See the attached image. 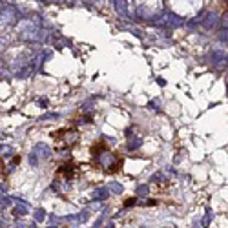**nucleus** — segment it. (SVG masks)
Segmentation results:
<instances>
[{"mask_svg":"<svg viewBox=\"0 0 228 228\" xmlns=\"http://www.w3.org/2000/svg\"><path fill=\"white\" fill-rule=\"evenodd\" d=\"M210 60H212V64H221V62L226 64V53L225 51H212Z\"/></svg>","mask_w":228,"mask_h":228,"instance_id":"f257e3e1","label":"nucleus"},{"mask_svg":"<svg viewBox=\"0 0 228 228\" xmlns=\"http://www.w3.org/2000/svg\"><path fill=\"white\" fill-rule=\"evenodd\" d=\"M108 195H109V192H108L106 186L97 188V190L93 192V201H102V199H106Z\"/></svg>","mask_w":228,"mask_h":228,"instance_id":"f03ea898","label":"nucleus"},{"mask_svg":"<svg viewBox=\"0 0 228 228\" xmlns=\"http://www.w3.org/2000/svg\"><path fill=\"white\" fill-rule=\"evenodd\" d=\"M141 144H142V139H139V137H133V139H132V141L126 144V150H128V151H133V150H137V148L141 146Z\"/></svg>","mask_w":228,"mask_h":228,"instance_id":"7ed1b4c3","label":"nucleus"},{"mask_svg":"<svg viewBox=\"0 0 228 228\" xmlns=\"http://www.w3.org/2000/svg\"><path fill=\"white\" fill-rule=\"evenodd\" d=\"M168 16H170V18H166V24H168V26H181V24H183V18H181V16H177V15H174V13H170Z\"/></svg>","mask_w":228,"mask_h":228,"instance_id":"20e7f679","label":"nucleus"},{"mask_svg":"<svg viewBox=\"0 0 228 228\" xmlns=\"http://www.w3.org/2000/svg\"><path fill=\"white\" fill-rule=\"evenodd\" d=\"M217 24V18H215L214 13H208L206 15V20H204V27H215Z\"/></svg>","mask_w":228,"mask_h":228,"instance_id":"39448f33","label":"nucleus"},{"mask_svg":"<svg viewBox=\"0 0 228 228\" xmlns=\"http://www.w3.org/2000/svg\"><path fill=\"white\" fill-rule=\"evenodd\" d=\"M106 188H108V192H113V193H122V186L119 184V183H109Z\"/></svg>","mask_w":228,"mask_h":228,"instance_id":"423d86ee","label":"nucleus"},{"mask_svg":"<svg viewBox=\"0 0 228 228\" xmlns=\"http://www.w3.org/2000/svg\"><path fill=\"white\" fill-rule=\"evenodd\" d=\"M44 219H46V210H44V208H37V210H35V221H37V223H42Z\"/></svg>","mask_w":228,"mask_h":228,"instance_id":"0eeeda50","label":"nucleus"},{"mask_svg":"<svg viewBox=\"0 0 228 228\" xmlns=\"http://www.w3.org/2000/svg\"><path fill=\"white\" fill-rule=\"evenodd\" d=\"M35 153H40L42 157H48V155H49V151H48V146H46V144H37V150H35Z\"/></svg>","mask_w":228,"mask_h":228,"instance_id":"6e6552de","label":"nucleus"},{"mask_svg":"<svg viewBox=\"0 0 228 228\" xmlns=\"http://www.w3.org/2000/svg\"><path fill=\"white\" fill-rule=\"evenodd\" d=\"M115 7H117V11L126 18L128 15H126V2H115Z\"/></svg>","mask_w":228,"mask_h":228,"instance_id":"1a4fd4ad","label":"nucleus"},{"mask_svg":"<svg viewBox=\"0 0 228 228\" xmlns=\"http://www.w3.org/2000/svg\"><path fill=\"white\" fill-rule=\"evenodd\" d=\"M137 195L146 197V195H148V186H146V184H141V186L137 188Z\"/></svg>","mask_w":228,"mask_h":228,"instance_id":"9d476101","label":"nucleus"},{"mask_svg":"<svg viewBox=\"0 0 228 228\" xmlns=\"http://www.w3.org/2000/svg\"><path fill=\"white\" fill-rule=\"evenodd\" d=\"M29 162H31V166H37L39 157H37V153H35V151H31V153H29Z\"/></svg>","mask_w":228,"mask_h":228,"instance_id":"9b49d317","label":"nucleus"},{"mask_svg":"<svg viewBox=\"0 0 228 228\" xmlns=\"http://www.w3.org/2000/svg\"><path fill=\"white\" fill-rule=\"evenodd\" d=\"M208 221H212V212L210 210H206V215L202 219V226H208Z\"/></svg>","mask_w":228,"mask_h":228,"instance_id":"f8f14e48","label":"nucleus"},{"mask_svg":"<svg viewBox=\"0 0 228 228\" xmlns=\"http://www.w3.org/2000/svg\"><path fill=\"white\" fill-rule=\"evenodd\" d=\"M104 215H106V212H104V214L100 215V217H99V219H97V223H95L93 225V228H100V225H102V221H104Z\"/></svg>","mask_w":228,"mask_h":228,"instance_id":"ddd939ff","label":"nucleus"},{"mask_svg":"<svg viewBox=\"0 0 228 228\" xmlns=\"http://www.w3.org/2000/svg\"><path fill=\"white\" fill-rule=\"evenodd\" d=\"M77 219L82 221V223H86V221H88V212H82L81 215H77Z\"/></svg>","mask_w":228,"mask_h":228,"instance_id":"4468645a","label":"nucleus"},{"mask_svg":"<svg viewBox=\"0 0 228 228\" xmlns=\"http://www.w3.org/2000/svg\"><path fill=\"white\" fill-rule=\"evenodd\" d=\"M26 212H27V210H26V206H22V208H20V206H18V208H15V214H16V215H18V214H20V215H24Z\"/></svg>","mask_w":228,"mask_h":228,"instance_id":"2eb2a0df","label":"nucleus"},{"mask_svg":"<svg viewBox=\"0 0 228 228\" xmlns=\"http://www.w3.org/2000/svg\"><path fill=\"white\" fill-rule=\"evenodd\" d=\"M148 106H150V108H153V109H159V108H157V102H155V100H153V102H150Z\"/></svg>","mask_w":228,"mask_h":228,"instance_id":"dca6fc26","label":"nucleus"},{"mask_svg":"<svg viewBox=\"0 0 228 228\" xmlns=\"http://www.w3.org/2000/svg\"><path fill=\"white\" fill-rule=\"evenodd\" d=\"M40 104H42V108H48V106H46V104H48V100H46V99H42Z\"/></svg>","mask_w":228,"mask_h":228,"instance_id":"f3484780","label":"nucleus"},{"mask_svg":"<svg viewBox=\"0 0 228 228\" xmlns=\"http://www.w3.org/2000/svg\"><path fill=\"white\" fill-rule=\"evenodd\" d=\"M51 228H55V226H51Z\"/></svg>","mask_w":228,"mask_h":228,"instance_id":"a211bd4d","label":"nucleus"}]
</instances>
